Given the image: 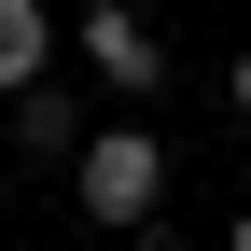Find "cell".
<instances>
[{
    "instance_id": "52a82bcc",
    "label": "cell",
    "mask_w": 251,
    "mask_h": 251,
    "mask_svg": "<svg viewBox=\"0 0 251 251\" xmlns=\"http://www.w3.org/2000/svg\"><path fill=\"white\" fill-rule=\"evenodd\" d=\"M224 251H251V209H237V224H224Z\"/></svg>"
},
{
    "instance_id": "7a4b0ae2",
    "label": "cell",
    "mask_w": 251,
    "mask_h": 251,
    "mask_svg": "<svg viewBox=\"0 0 251 251\" xmlns=\"http://www.w3.org/2000/svg\"><path fill=\"white\" fill-rule=\"evenodd\" d=\"M70 56H84V84H98L112 112L168 98V28H153L140 0H84V14H70Z\"/></svg>"
},
{
    "instance_id": "ba28073f",
    "label": "cell",
    "mask_w": 251,
    "mask_h": 251,
    "mask_svg": "<svg viewBox=\"0 0 251 251\" xmlns=\"http://www.w3.org/2000/svg\"><path fill=\"white\" fill-rule=\"evenodd\" d=\"M70 14H84V0H70Z\"/></svg>"
},
{
    "instance_id": "3957f363",
    "label": "cell",
    "mask_w": 251,
    "mask_h": 251,
    "mask_svg": "<svg viewBox=\"0 0 251 251\" xmlns=\"http://www.w3.org/2000/svg\"><path fill=\"white\" fill-rule=\"evenodd\" d=\"M98 84H70V70H42V84H28V98H0V126H14V153H28V168H70V153L84 140H98Z\"/></svg>"
},
{
    "instance_id": "277c9868",
    "label": "cell",
    "mask_w": 251,
    "mask_h": 251,
    "mask_svg": "<svg viewBox=\"0 0 251 251\" xmlns=\"http://www.w3.org/2000/svg\"><path fill=\"white\" fill-rule=\"evenodd\" d=\"M42 70H56V0H0V98H28Z\"/></svg>"
},
{
    "instance_id": "6da1fadb",
    "label": "cell",
    "mask_w": 251,
    "mask_h": 251,
    "mask_svg": "<svg viewBox=\"0 0 251 251\" xmlns=\"http://www.w3.org/2000/svg\"><path fill=\"white\" fill-rule=\"evenodd\" d=\"M70 209H84L98 237H112V224H153V209H168V140H153L140 112H112L98 140L70 153Z\"/></svg>"
},
{
    "instance_id": "8992f818",
    "label": "cell",
    "mask_w": 251,
    "mask_h": 251,
    "mask_svg": "<svg viewBox=\"0 0 251 251\" xmlns=\"http://www.w3.org/2000/svg\"><path fill=\"white\" fill-rule=\"evenodd\" d=\"M126 251H181V237H168V224H126Z\"/></svg>"
},
{
    "instance_id": "5b68a950",
    "label": "cell",
    "mask_w": 251,
    "mask_h": 251,
    "mask_svg": "<svg viewBox=\"0 0 251 251\" xmlns=\"http://www.w3.org/2000/svg\"><path fill=\"white\" fill-rule=\"evenodd\" d=\"M224 112H237V126H251V42H237V70H224Z\"/></svg>"
}]
</instances>
